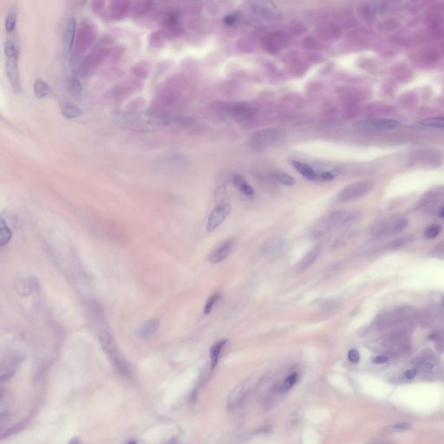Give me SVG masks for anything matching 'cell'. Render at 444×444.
Masks as SVG:
<instances>
[{
  "instance_id": "obj_1",
  "label": "cell",
  "mask_w": 444,
  "mask_h": 444,
  "mask_svg": "<svg viewBox=\"0 0 444 444\" xmlns=\"http://www.w3.org/2000/svg\"><path fill=\"white\" fill-rule=\"evenodd\" d=\"M121 128L135 132H154L167 126V119L156 111L129 112L120 115L117 119Z\"/></svg>"
},
{
  "instance_id": "obj_2",
  "label": "cell",
  "mask_w": 444,
  "mask_h": 444,
  "mask_svg": "<svg viewBox=\"0 0 444 444\" xmlns=\"http://www.w3.org/2000/svg\"><path fill=\"white\" fill-rule=\"evenodd\" d=\"M4 55L6 59V70L11 87L15 93H19L20 78L19 70V50L12 40H7L4 45Z\"/></svg>"
},
{
  "instance_id": "obj_3",
  "label": "cell",
  "mask_w": 444,
  "mask_h": 444,
  "mask_svg": "<svg viewBox=\"0 0 444 444\" xmlns=\"http://www.w3.org/2000/svg\"><path fill=\"white\" fill-rule=\"evenodd\" d=\"M286 137L285 131L277 128H265L254 132L249 139L253 148L263 149L282 142Z\"/></svg>"
},
{
  "instance_id": "obj_4",
  "label": "cell",
  "mask_w": 444,
  "mask_h": 444,
  "mask_svg": "<svg viewBox=\"0 0 444 444\" xmlns=\"http://www.w3.org/2000/svg\"><path fill=\"white\" fill-rule=\"evenodd\" d=\"M373 187L374 183L370 179L362 180L351 183L341 189L336 197V201L338 203H344L354 201L368 194L369 192L372 190Z\"/></svg>"
},
{
  "instance_id": "obj_5",
  "label": "cell",
  "mask_w": 444,
  "mask_h": 444,
  "mask_svg": "<svg viewBox=\"0 0 444 444\" xmlns=\"http://www.w3.org/2000/svg\"><path fill=\"white\" fill-rule=\"evenodd\" d=\"M253 12L265 20L271 22L280 21L282 19V13L273 0H247Z\"/></svg>"
},
{
  "instance_id": "obj_6",
  "label": "cell",
  "mask_w": 444,
  "mask_h": 444,
  "mask_svg": "<svg viewBox=\"0 0 444 444\" xmlns=\"http://www.w3.org/2000/svg\"><path fill=\"white\" fill-rule=\"evenodd\" d=\"M399 122L396 120L387 118H369L357 122L353 127L362 132H380L391 130L397 128Z\"/></svg>"
},
{
  "instance_id": "obj_7",
  "label": "cell",
  "mask_w": 444,
  "mask_h": 444,
  "mask_svg": "<svg viewBox=\"0 0 444 444\" xmlns=\"http://www.w3.org/2000/svg\"><path fill=\"white\" fill-rule=\"evenodd\" d=\"M290 37L284 31H273L267 35L262 41L263 48L269 53H278L288 46Z\"/></svg>"
},
{
  "instance_id": "obj_8",
  "label": "cell",
  "mask_w": 444,
  "mask_h": 444,
  "mask_svg": "<svg viewBox=\"0 0 444 444\" xmlns=\"http://www.w3.org/2000/svg\"><path fill=\"white\" fill-rule=\"evenodd\" d=\"M230 212H231V206L229 202L217 205L215 208L212 211V213H210L209 218L207 220V231L213 232L217 228H219L228 218Z\"/></svg>"
},
{
  "instance_id": "obj_9",
  "label": "cell",
  "mask_w": 444,
  "mask_h": 444,
  "mask_svg": "<svg viewBox=\"0 0 444 444\" xmlns=\"http://www.w3.org/2000/svg\"><path fill=\"white\" fill-rule=\"evenodd\" d=\"M341 34L342 31L339 25L334 24L333 22L320 25L316 30L317 39L325 43L334 42L341 37Z\"/></svg>"
},
{
  "instance_id": "obj_10",
  "label": "cell",
  "mask_w": 444,
  "mask_h": 444,
  "mask_svg": "<svg viewBox=\"0 0 444 444\" xmlns=\"http://www.w3.org/2000/svg\"><path fill=\"white\" fill-rule=\"evenodd\" d=\"M235 246V240L234 239H228L224 242H222L219 247L213 250L212 253L208 255V261L212 264H219L220 262L225 260L231 253Z\"/></svg>"
},
{
  "instance_id": "obj_11",
  "label": "cell",
  "mask_w": 444,
  "mask_h": 444,
  "mask_svg": "<svg viewBox=\"0 0 444 444\" xmlns=\"http://www.w3.org/2000/svg\"><path fill=\"white\" fill-rule=\"evenodd\" d=\"M98 338H99L101 346L108 356L112 358L113 356H115L116 354L118 353L117 348H116L117 346H116V341L109 332H105V331L101 332L98 336Z\"/></svg>"
},
{
  "instance_id": "obj_12",
  "label": "cell",
  "mask_w": 444,
  "mask_h": 444,
  "mask_svg": "<svg viewBox=\"0 0 444 444\" xmlns=\"http://www.w3.org/2000/svg\"><path fill=\"white\" fill-rule=\"evenodd\" d=\"M76 19L74 18L69 19L66 29H65V36H64V41H65V46L67 50L68 53H71L73 51L74 46H75V41H76Z\"/></svg>"
},
{
  "instance_id": "obj_13",
  "label": "cell",
  "mask_w": 444,
  "mask_h": 444,
  "mask_svg": "<svg viewBox=\"0 0 444 444\" xmlns=\"http://www.w3.org/2000/svg\"><path fill=\"white\" fill-rule=\"evenodd\" d=\"M249 390V386L248 383H243L241 385L236 388V389L232 392L231 395L229 396V409H234L243 401V399L246 397Z\"/></svg>"
},
{
  "instance_id": "obj_14",
  "label": "cell",
  "mask_w": 444,
  "mask_h": 444,
  "mask_svg": "<svg viewBox=\"0 0 444 444\" xmlns=\"http://www.w3.org/2000/svg\"><path fill=\"white\" fill-rule=\"evenodd\" d=\"M232 116L240 122L248 121L253 116V110L246 104H238L233 105L230 110Z\"/></svg>"
},
{
  "instance_id": "obj_15",
  "label": "cell",
  "mask_w": 444,
  "mask_h": 444,
  "mask_svg": "<svg viewBox=\"0 0 444 444\" xmlns=\"http://www.w3.org/2000/svg\"><path fill=\"white\" fill-rule=\"evenodd\" d=\"M233 183L237 188L238 190L246 196L252 197L254 195V189H253V187L250 185L247 180L245 179L242 175L235 174L233 176Z\"/></svg>"
},
{
  "instance_id": "obj_16",
  "label": "cell",
  "mask_w": 444,
  "mask_h": 444,
  "mask_svg": "<svg viewBox=\"0 0 444 444\" xmlns=\"http://www.w3.org/2000/svg\"><path fill=\"white\" fill-rule=\"evenodd\" d=\"M320 253V246H316V247H314L313 249L310 250V252L306 255L304 256V259H302L301 261L299 262L298 265H297L298 272H304L308 268H310V265H313L314 261L316 260Z\"/></svg>"
},
{
  "instance_id": "obj_17",
  "label": "cell",
  "mask_w": 444,
  "mask_h": 444,
  "mask_svg": "<svg viewBox=\"0 0 444 444\" xmlns=\"http://www.w3.org/2000/svg\"><path fill=\"white\" fill-rule=\"evenodd\" d=\"M291 162H292V167H294L296 170L298 171V173L303 175L305 179L310 180V181L318 179V174H317L316 172L309 165L298 161H292Z\"/></svg>"
},
{
  "instance_id": "obj_18",
  "label": "cell",
  "mask_w": 444,
  "mask_h": 444,
  "mask_svg": "<svg viewBox=\"0 0 444 444\" xmlns=\"http://www.w3.org/2000/svg\"><path fill=\"white\" fill-rule=\"evenodd\" d=\"M60 110H61L62 116L68 120L77 118L82 115V110H80L78 107L66 102L60 104Z\"/></svg>"
},
{
  "instance_id": "obj_19",
  "label": "cell",
  "mask_w": 444,
  "mask_h": 444,
  "mask_svg": "<svg viewBox=\"0 0 444 444\" xmlns=\"http://www.w3.org/2000/svg\"><path fill=\"white\" fill-rule=\"evenodd\" d=\"M160 326V321L158 319H153L144 325L140 331L141 338L143 339H149L155 334V332L158 331Z\"/></svg>"
},
{
  "instance_id": "obj_20",
  "label": "cell",
  "mask_w": 444,
  "mask_h": 444,
  "mask_svg": "<svg viewBox=\"0 0 444 444\" xmlns=\"http://www.w3.org/2000/svg\"><path fill=\"white\" fill-rule=\"evenodd\" d=\"M285 242L281 238H274L265 242L263 247V252L267 254H274L280 252L283 248Z\"/></svg>"
},
{
  "instance_id": "obj_21",
  "label": "cell",
  "mask_w": 444,
  "mask_h": 444,
  "mask_svg": "<svg viewBox=\"0 0 444 444\" xmlns=\"http://www.w3.org/2000/svg\"><path fill=\"white\" fill-rule=\"evenodd\" d=\"M13 237V232L7 225L3 217L0 218V247H4L9 243Z\"/></svg>"
},
{
  "instance_id": "obj_22",
  "label": "cell",
  "mask_w": 444,
  "mask_h": 444,
  "mask_svg": "<svg viewBox=\"0 0 444 444\" xmlns=\"http://www.w3.org/2000/svg\"><path fill=\"white\" fill-rule=\"evenodd\" d=\"M68 88L71 96L76 99H80L82 97V84L77 76H70L68 82Z\"/></svg>"
},
{
  "instance_id": "obj_23",
  "label": "cell",
  "mask_w": 444,
  "mask_h": 444,
  "mask_svg": "<svg viewBox=\"0 0 444 444\" xmlns=\"http://www.w3.org/2000/svg\"><path fill=\"white\" fill-rule=\"evenodd\" d=\"M33 91L34 94L38 99H43L49 95L50 87L43 80L37 79L34 82Z\"/></svg>"
},
{
  "instance_id": "obj_24",
  "label": "cell",
  "mask_w": 444,
  "mask_h": 444,
  "mask_svg": "<svg viewBox=\"0 0 444 444\" xmlns=\"http://www.w3.org/2000/svg\"><path fill=\"white\" fill-rule=\"evenodd\" d=\"M226 341H220V342H218V343H216L213 347H212V349H211V351H210V359H211V369L213 370V369L215 368L216 365L218 364V361H219V356H220V353H221L222 349H223V347L225 345Z\"/></svg>"
},
{
  "instance_id": "obj_25",
  "label": "cell",
  "mask_w": 444,
  "mask_h": 444,
  "mask_svg": "<svg viewBox=\"0 0 444 444\" xmlns=\"http://www.w3.org/2000/svg\"><path fill=\"white\" fill-rule=\"evenodd\" d=\"M18 20V14L15 9H12L7 14L6 22H5V28L8 33H12L15 30Z\"/></svg>"
},
{
  "instance_id": "obj_26",
  "label": "cell",
  "mask_w": 444,
  "mask_h": 444,
  "mask_svg": "<svg viewBox=\"0 0 444 444\" xmlns=\"http://www.w3.org/2000/svg\"><path fill=\"white\" fill-rule=\"evenodd\" d=\"M419 124L429 128H444L443 117H430L420 121Z\"/></svg>"
},
{
  "instance_id": "obj_27",
  "label": "cell",
  "mask_w": 444,
  "mask_h": 444,
  "mask_svg": "<svg viewBox=\"0 0 444 444\" xmlns=\"http://www.w3.org/2000/svg\"><path fill=\"white\" fill-rule=\"evenodd\" d=\"M274 179L277 180V182L282 183L284 185L292 186L294 185V183H295V180L293 177L291 176L290 174L283 173V172H280V171L275 172L274 173Z\"/></svg>"
},
{
  "instance_id": "obj_28",
  "label": "cell",
  "mask_w": 444,
  "mask_h": 444,
  "mask_svg": "<svg viewBox=\"0 0 444 444\" xmlns=\"http://www.w3.org/2000/svg\"><path fill=\"white\" fill-rule=\"evenodd\" d=\"M298 379V374L297 372H293V373L286 377V379L284 380L283 385H282V389H283L284 391L286 392L287 390L292 389V387L295 385V383H297Z\"/></svg>"
},
{
  "instance_id": "obj_29",
  "label": "cell",
  "mask_w": 444,
  "mask_h": 444,
  "mask_svg": "<svg viewBox=\"0 0 444 444\" xmlns=\"http://www.w3.org/2000/svg\"><path fill=\"white\" fill-rule=\"evenodd\" d=\"M441 231V226L438 225V224H432L425 229L424 235L428 239H434V238L437 237Z\"/></svg>"
},
{
  "instance_id": "obj_30",
  "label": "cell",
  "mask_w": 444,
  "mask_h": 444,
  "mask_svg": "<svg viewBox=\"0 0 444 444\" xmlns=\"http://www.w3.org/2000/svg\"><path fill=\"white\" fill-rule=\"evenodd\" d=\"M226 195H227V192H226L225 187L224 186L219 187L215 192V201L217 205L228 202Z\"/></svg>"
},
{
  "instance_id": "obj_31",
  "label": "cell",
  "mask_w": 444,
  "mask_h": 444,
  "mask_svg": "<svg viewBox=\"0 0 444 444\" xmlns=\"http://www.w3.org/2000/svg\"><path fill=\"white\" fill-rule=\"evenodd\" d=\"M290 29H291L292 33L293 35H296V36H299V35L304 34L306 31V29L304 27V25L300 24V23H293L291 25Z\"/></svg>"
},
{
  "instance_id": "obj_32",
  "label": "cell",
  "mask_w": 444,
  "mask_h": 444,
  "mask_svg": "<svg viewBox=\"0 0 444 444\" xmlns=\"http://www.w3.org/2000/svg\"><path fill=\"white\" fill-rule=\"evenodd\" d=\"M411 428V423H399L391 426L389 429L393 432H404L406 431Z\"/></svg>"
},
{
  "instance_id": "obj_33",
  "label": "cell",
  "mask_w": 444,
  "mask_h": 444,
  "mask_svg": "<svg viewBox=\"0 0 444 444\" xmlns=\"http://www.w3.org/2000/svg\"><path fill=\"white\" fill-rule=\"evenodd\" d=\"M219 296L218 295V294H215V295L212 296V297L207 300V304H206L205 308H204V314H210V312L213 309V305L215 304V302L217 301V299L219 298Z\"/></svg>"
},
{
  "instance_id": "obj_34",
  "label": "cell",
  "mask_w": 444,
  "mask_h": 444,
  "mask_svg": "<svg viewBox=\"0 0 444 444\" xmlns=\"http://www.w3.org/2000/svg\"><path fill=\"white\" fill-rule=\"evenodd\" d=\"M336 177V173L334 172H324V173H321L320 174H318V179L321 180V181H329V180L333 179Z\"/></svg>"
},
{
  "instance_id": "obj_35",
  "label": "cell",
  "mask_w": 444,
  "mask_h": 444,
  "mask_svg": "<svg viewBox=\"0 0 444 444\" xmlns=\"http://www.w3.org/2000/svg\"><path fill=\"white\" fill-rule=\"evenodd\" d=\"M348 359L350 362L358 363L359 361V353L358 350H351L349 351L348 354Z\"/></svg>"
},
{
  "instance_id": "obj_36",
  "label": "cell",
  "mask_w": 444,
  "mask_h": 444,
  "mask_svg": "<svg viewBox=\"0 0 444 444\" xmlns=\"http://www.w3.org/2000/svg\"><path fill=\"white\" fill-rule=\"evenodd\" d=\"M237 16L235 14H229L224 18V23L228 25H234L235 22L237 21Z\"/></svg>"
},
{
  "instance_id": "obj_37",
  "label": "cell",
  "mask_w": 444,
  "mask_h": 444,
  "mask_svg": "<svg viewBox=\"0 0 444 444\" xmlns=\"http://www.w3.org/2000/svg\"><path fill=\"white\" fill-rule=\"evenodd\" d=\"M388 358L386 356H377L375 357L373 360H372V362L375 363V364H385V363L388 362Z\"/></svg>"
},
{
  "instance_id": "obj_38",
  "label": "cell",
  "mask_w": 444,
  "mask_h": 444,
  "mask_svg": "<svg viewBox=\"0 0 444 444\" xmlns=\"http://www.w3.org/2000/svg\"><path fill=\"white\" fill-rule=\"evenodd\" d=\"M405 377L407 379H413L414 377L417 376V371L416 370H408L405 372Z\"/></svg>"
},
{
  "instance_id": "obj_39",
  "label": "cell",
  "mask_w": 444,
  "mask_h": 444,
  "mask_svg": "<svg viewBox=\"0 0 444 444\" xmlns=\"http://www.w3.org/2000/svg\"><path fill=\"white\" fill-rule=\"evenodd\" d=\"M438 213H439V216H440L441 218L444 219V206H442V207H441V208L439 209V212H438Z\"/></svg>"
}]
</instances>
